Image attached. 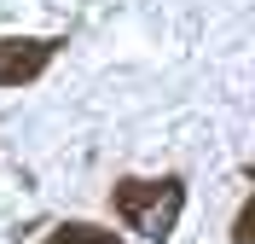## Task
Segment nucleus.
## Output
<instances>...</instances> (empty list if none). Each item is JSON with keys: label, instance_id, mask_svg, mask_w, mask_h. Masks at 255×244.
Wrapping results in <instances>:
<instances>
[{"label": "nucleus", "instance_id": "f257e3e1", "mask_svg": "<svg viewBox=\"0 0 255 244\" xmlns=\"http://www.w3.org/2000/svg\"><path fill=\"white\" fill-rule=\"evenodd\" d=\"M111 210L122 215L133 233H145V239H168L180 221V210H186V186H180L174 175H162V180H116V192H111Z\"/></svg>", "mask_w": 255, "mask_h": 244}, {"label": "nucleus", "instance_id": "f03ea898", "mask_svg": "<svg viewBox=\"0 0 255 244\" xmlns=\"http://www.w3.org/2000/svg\"><path fill=\"white\" fill-rule=\"evenodd\" d=\"M52 52H58V41H47V35H6V41H0V87L35 81L52 64Z\"/></svg>", "mask_w": 255, "mask_h": 244}, {"label": "nucleus", "instance_id": "7ed1b4c3", "mask_svg": "<svg viewBox=\"0 0 255 244\" xmlns=\"http://www.w3.org/2000/svg\"><path fill=\"white\" fill-rule=\"evenodd\" d=\"M47 244H122V239L105 227H87V221H64V227L47 233Z\"/></svg>", "mask_w": 255, "mask_h": 244}]
</instances>
